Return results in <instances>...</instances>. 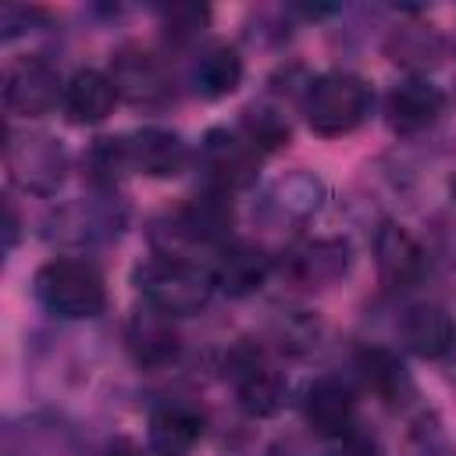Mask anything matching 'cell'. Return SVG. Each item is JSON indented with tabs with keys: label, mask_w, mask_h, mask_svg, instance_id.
<instances>
[{
	"label": "cell",
	"mask_w": 456,
	"mask_h": 456,
	"mask_svg": "<svg viewBox=\"0 0 456 456\" xmlns=\"http://www.w3.org/2000/svg\"><path fill=\"white\" fill-rule=\"evenodd\" d=\"M125 228V207L110 196L100 192L93 200H78L61 207L50 217V239L57 242H71V246H93V242H107Z\"/></svg>",
	"instance_id": "9c48e42d"
},
{
	"label": "cell",
	"mask_w": 456,
	"mask_h": 456,
	"mask_svg": "<svg viewBox=\"0 0 456 456\" xmlns=\"http://www.w3.org/2000/svg\"><path fill=\"white\" fill-rule=\"evenodd\" d=\"M125 342H128V353L139 367H167L175 356H178V331H175V317L153 310L142 303V310H135L128 317V328H125Z\"/></svg>",
	"instance_id": "d6986e66"
},
{
	"label": "cell",
	"mask_w": 456,
	"mask_h": 456,
	"mask_svg": "<svg viewBox=\"0 0 456 456\" xmlns=\"http://www.w3.org/2000/svg\"><path fill=\"white\" fill-rule=\"evenodd\" d=\"M228 381L235 388V403L249 417H271L285 406L289 381L278 363L256 342H239L228 353Z\"/></svg>",
	"instance_id": "5b68a950"
},
{
	"label": "cell",
	"mask_w": 456,
	"mask_h": 456,
	"mask_svg": "<svg viewBox=\"0 0 456 456\" xmlns=\"http://www.w3.org/2000/svg\"><path fill=\"white\" fill-rule=\"evenodd\" d=\"M452 381H456V370H452Z\"/></svg>",
	"instance_id": "d6a6232c"
},
{
	"label": "cell",
	"mask_w": 456,
	"mask_h": 456,
	"mask_svg": "<svg viewBox=\"0 0 456 456\" xmlns=\"http://www.w3.org/2000/svg\"><path fill=\"white\" fill-rule=\"evenodd\" d=\"M260 160H264V153L239 132V125L235 128H210L196 150V167L203 171V185L217 189L224 196L253 185Z\"/></svg>",
	"instance_id": "8992f818"
},
{
	"label": "cell",
	"mask_w": 456,
	"mask_h": 456,
	"mask_svg": "<svg viewBox=\"0 0 456 456\" xmlns=\"http://www.w3.org/2000/svg\"><path fill=\"white\" fill-rule=\"evenodd\" d=\"M4 160L11 171V182L32 196H53L64 178H68V153L64 146L36 128H11L7 132V146H4Z\"/></svg>",
	"instance_id": "277c9868"
},
{
	"label": "cell",
	"mask_w": 456,
	"mask_h": 456,
	"mask_svg": "<svg viewBox=\"0 0 456 456\" xmlns=\"http://www.w3.org/2000/svg\"><path fill=\"white\" fill-rule=\"evenodd\" d=\"M210 271H214L217 292L232 296V299H246V296H253L256 289L267 285V278L274 274V256L264 246H256V242L228 239L214 253Z\"/></svg>",
	"instance_id": "7c38bea8"
},
{
	"label": "cell",
	"mask_w": 456,
	"mask_h": 456,
	"mask_svg": "<svg viewBox=\"0 0 456 456\" xmlns=\"http://www.w3.org/2000/svg\"><path fill=\"white\" fill-rule=\"evenodd\" d=\"M32 296L57 321H89L107 306V281L93 260L57 256L36 271Z\"/></svg>",
	"instance_id": "7a4b0ae2"
},
{
	"label": "cell",
	"mask_w": 456,
	"mask_h": 456,
	"mask_svg": "<svg viewBox=\"0 0 456 456\" xmlns=\"http://www.w3.org/2000/svg\"><path fill=\"white\" fill-rule=\"evenodd\" d=\"M442 114H445V93L424 75H410L395 82L385 96V121L395 135H420L435 128Z\"/></svg>",
	"instance_id": "8fae6325"
},
{
	"label": "cell",
	"mask_w": 456,
	"mask_h": 456,
	"mask_svg": "<svg viewBox=\"0 0 456 456\" xmlns=\"http://www.w3.org/2000/svg\"><path fill=\"white\" fill-rule=\"evenodd\" d=\"M107 75L114 78L118 96H125L132 103H160L171 96V68L150 46L132 43V46L114 50Z\"/></svg>",
	"instance_id": "30bf717a"
},
{
	"label": "cell",
	"mask_w": 456,
	"mask_h": 456,
	"mask_svg": "<svg viewBox=\"0 0 456 456\" xmlns=\"http://www.w3.org/2000/svg\"><path fill=\"white\" fill-rule=\"evenodd\" d=\"M203 431H207L203 410L185 403V399H171V403H160L150 413L146 442L157 456H189L200 445Z\"/></svg>",
	"instance_id": "ac0fdd59"
},
{
	"label": "cell",
	"mask_w": 456,
	"mask_h": 456,
	"mask_svg": "<svg viewBox=\"0 0 456 456\" xmlns=\"http://www.w3.org/2000/svg\"><path fill=\"white\" fill-rule=\"evenodd\" d=\"M242 82V57L232 43H207L189 64V86L203 100H224Z\"/></svg>",
	"instance_id": "44dd1931"
},
{
	"label": "cell",
	"mask_w": 456,
	"mask_h": 456,
	"mask_svg": "<svg viewBox=\"0 0 456 456\" xmlns=\"http://www.w3.org/2000/svg\"><path fill=\"white\" fill-rule=\"evenodd\" d=\"M356 374L367 392H374L385 406L399 410L413 399V378L395 349L388 346H363L356 353Z\"/></svg>",
	"instance_id": "ffe728a7"
},
{
	"label": "cell",
	"mask_w": 456,
	"mask_h": 456,
	"mask_svg": "<svg viewBox=\"0 0 456 456\" xmlns=\"http://www.w3.org/2000/svg\"><path fill=\"white\" fill-rule=\"evenodd\" d=\"M132 285L139 289L146 306H153V310H160L167 317H192L217 292L210 264L164 256V253H153L150 260L135 264Z\"/></svg>",
	"instance_id": "6da1fadb"
},
{
	"label": "cell",
	"mask_w": 456,
	"mask_h": 456,
	"mask_svg": "<svg viewBox=\"0 0 456 456\" xmlns=\"http://www.w3.org/2000/svg\"><path fill=\"white\" fill-rule=\"evenodd\" d=\"M118 103V86L100 68H78L64 86V114L75 125H100Z\"/></svg>",
	"instance_id": "7402d4cb"
},
{
	"label": "cell",
	"mask_w": 456,
	"mask_h": 456,
	"mask_svg": "<svg viewBox=\"0 0 456 456\" xmlns=\"http://www.w3.org/2000/svg\"><path fill=\"white\" fill-rule=\"evenodd\" d=\"M374 264H378V278L385 289L403 292L413 289L424 278V249L413 239V232L399 221H381V228L374 232Z\"/></svg>",
	"instance_id": "5bb4252c"
},
{
	"label": "cell",
	"mask_w": 456,
	"mask_h": 456,
	"mask_svg": "<svg viewBox=\"0 0 456 456\" xmlns=\"http://www.w3.org/2000/svg\"><path fill=\"white\" fill-rule=\"evenodd\" d=\"M399 338L420 360H445L456 353V317L442 303H413L399 321Z\"/></svg>",
	"instance_id": "e0dca14e"
},
{
	"label": "cell",
	"mask_w": 456,
	"mask_h": 456,
	"mask_svg": "<svg viewBox=\"0 0 456 456\" xmlns=\"http://www.w3.org/2000/svg\"><path fill=\"white\" fill-rule=\"evenodd\" d=\"M349 264H353L349 242H342V239H303V242L289 246L281 256H274V274H281V281L289 289L314 292V289H328L338 278H346Z\"/></svg>",
	"instance_id": "52a82bcc"
},
{
	"label": "cell",
	"mask_w": 456,
	"mask_h": 456,
	"mask_svg": "<svg viewBox=\"0 0 456 456\" xmlns=\"http://www.w3.org/2000/svg\"><path fill=\"white\" fill-rule=\"evenodd\" d=\"M64 78L46 57H21L4 71V107L14 118H43L64 103Z\"/></svg>",
	"instance_id": "ba28073f"
},
{
	"label": "cell",
	"mask_w": 456,
	"mask_h": 456,
	"mask_svg": "<svg viewBox=\"0 0 456 456\" xmlns=\"http://www.w3.org/2000/svg\"><path fill=\"white\" fill-rule=\"evenodd\" d=\"M14 242H18V210H14V203L7 200V224H4V249L11 253V249H14Z\"/></svg>",
	"instance_id": "f546056e"
},
{
	"label": "cell",
	"mask_w": 456,
	"mask_h": 456,
	"mask_svg": "<svg viewBox=\"0 0 456 456\" xmlns=\"http://www.w3.org/2000/svg\"><path fill=\"white\" fill-rule=\"evenodd\" d=\"M449 189H452V200H456V175H452V185Z\"/></svg>",
	"instance_id": "1f68e13d"
},
{
	"label": "cell",
	"mask_w": 456,
	"mask_h": 456,
	"mask_svg": "<svg viewBox=\"0 0 456 456\" xmlns=\"http://www.w3.org/2000/svg\"><path fill=\"white\" fill-rule=\"evenodd\" d=\"M303 118L306 125L324 135H349L353 128H360L374 107V89L367 78L353 75V71H324L317 78H310V86L303 89Z\"/></svg>",
	"instance_id": "3957f363"
},
{
	"label": "cell",
	"mask_w": 456,
	"mask_h": 456,
	"mask_svg": "<svg viewBox=\"0 0 456 456\" xmlns=\"http://www.w3.org/2000/svg\"><path fill=\"white\" fill-rule=\"evenodd\" d=\"M239 132L267 157V153L289 146V139H292V121H289V114H285L281 103H274V100H256V103H249V107L242 110Z\"/></svg>",
	"instance_id": "603a6c76"
},
{
	"label": "cell",
	"mask_w": 456,
	"mask_h": 456,
	"mask_svg": "<svg viewBox=\"0 0 456 456\" xmlns=\"http://www.w3.org/2000/svg\"><path fill=\"white\" fill-rule=\"evenodd\" d=\"M128 142V160H132V175H146V178H175L189 167L192 153L189 142L164 125H142L132 135H125Z\"/></svg>",
	"instance_id": "9a60e30c"
},
{
	"label": "cell",
	"mask_w": 456,
	"mask_h": 456,
	"mask_svg": "<svg viewBox=\"0 0 456 456\" xmlns=\"http://www.w3.org/2000/svg\"><path fill=\"white\" fill-rule=\"evenodd\" d=\"M157 14H160V28L171 43L200 39L210 21V7H203V4H171V7H160Z\"/></svg>",
	"instance_id": "484cf974"
},
{
	"label": "cell",
	"mask_w": 456,
	"mask_h": 456,
	"mask_svg": "<svg viewBox=\"0 0 456 456\" xmlns=\"http://www.w3.org/2000/svg\"><path fill=\"white\" fill-rule=\"evenodd\" d=\"M445 53V43L435 28H424V25H399L388 39V57L410 71H424V68H435Z\"/></svg>",
	"instance_id": "d4e9b609"
},
{
	"label": "cell",
	"mask_w": 456,
	"mask_h": 456,
	"mask_svg": "<svg viewBox=\"0 0 456 456\" xmlns=\"http://www.w3.org/2000/svg\"><path fill=\"white\" fill-rule=\"evenodd\" d=\"M82 171L89 178L93 189L100 192H110L121 178L132 175V160H128V142L125 135H107V139H96L86 157H82Z\"/></svg>",
	"instance_id": "cb8c5ba5"
},
{
	"label": "cell",
	"mask_w": 456,
	"mask_h": 456,
	"mask_svg": "<svg viewBox=\"0 0 456 456\" xmlns=\"http://www.w3.org/2000/svg\"><path fill=\"white\" fill-rule=\"evenodd\" d=\"M103 456H142V449H139L132 438H114V442L103 449Z\"/></svg>",
	"instance_id": "4dcf8cb0"
},
{
	"label": "cell",
	"mask_w": 456,
	"mask_h": 456,
	"mask_svg": "<svg viewBox=\"0 0 456 456\" xmlns=\"http://www.w3.org/2000/svg\"><path fill=\"white\" fill-rule=\"evenodd\" d=\"M324 182L314 175V171H289L281 178H274L267 189H264V200H260V210L267 221L274 224H303L306 217H314L324 203Z\"/></svg>",
	"instance_id": "2e32d148"
},
{
	"label": "cell",
	"mask_w": 456,
	"mask_h": 456,
	"mask_svg": "<svg viewBox=\"0 0 456 456\" xmlns=\"http://www.w3.org/2000/svg\"><path fill=\"white\" fill-rule=\"evenodd\" d=\"M317 335H321V324L306 310H296V314L281 317V324H278V346L285 353H306L310 346H317Z\"/></svg>",
	"instance_id": "4316f807"
},
{
	"label": "cell",
	"mask_w": 456,
	"mask_h": 456,
	"mask_svg": "<svg viewBox=\"0 0 456 456\" xmlns=\"http://www.w3.org/2000/svg\"><path fill=\"white\" fill-rule=\"evenodd\" d=\"M303 420L324 438H338L356 428V388L342 374H321L303 392Z\"/></svg>",
	"instance_id": "4fadbf2b"
},
{
	"label": "cell",
	"mask_w": 456,
	"mask_h": 456,
	"mask_svg": "<svg viewBox=\"0 0 456 456\" xmlns=\"http://www.w3.org/2000/svg\"><path fill=\"white\" fill-rule=\"evenodd\" d=\"M328 449H331V456H385V452H381V445H378V438H374V435H367L360 424H356V428H349L346 435L331 438V442H328Z\"/></svg>",
	"instance_id": "f1b7e54d"
},
{
	"label": "cell",
	"mask_w": 456,
	"mask_h": 456,
	"mask_svg": "<svg viewBox=\"0 0 456 456\" xmlns=\"http://www.w3.org/2000/svg\"><path fill=\"white\" fill-rule=\"evenodd\" d=\"M50 14L43 7H21V4H4L0 7V36L4 39H14L21 32H32L39 25H46Z\"/></svg>",
	"instance_id": "83f0119b"
}]
</instances>
